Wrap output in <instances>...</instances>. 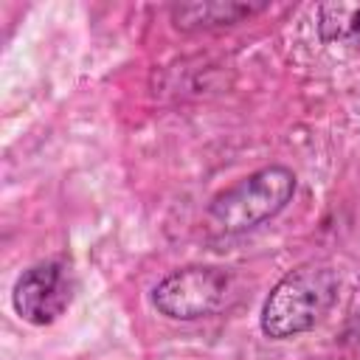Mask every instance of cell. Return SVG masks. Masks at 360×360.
Returning <instances> with one entry per match:
<instances>
[{
  "label": "cell",
  "mask_w": 360,
  "mask_h": 360,
  "mask_svg": "<svg viewBox=\"0 0 360 360\" xmlns=\"http://www.w3.org/2000/svg\"><path fill=\"white\" fill-rule=\"evenodd\" d=\"M338 273L329 264L307 262L290 270L264 298L262 332L273 340H290L315 329L338 301Z\"/></svg>",
  "instance_id": "obj_1"
},
{
  "label": "cell",
  "mask_w": 360,
  "mask_h": 360,
  "mask_svg": "<svg viewBox=\"0 0 360 360\" xmlns=\"http://www.w3.org/2000/svg\"><path fill=\"white\" fill-rule=\"evenodd\" d=\"M295 194V174L287 166H264L236 180L225 191H219L208 211L205 222L211 231L222 236L245 233L267 219H273Z\"/></svg>",
  "instance_id": "obj_2"
},
{
  "label": "cell",
  "mask_w": 360,
  "mask_h": 360,
  "mask_svg": "<svg viewBox=\"0 0 360 360\" xmlns=\"http://www.w3.org/2000/svg\"><path fill=\"white\" fill-rule=\"evenodd\" d=\"M231 290L225 270L211 264H188L163 276L152 290V304L172 321H200L222 309Z\"/></svg>",
  "instance_id": "obj_3"
},
{
  "label": "cell",
  "mask_w": 360,
  "mask_h": 360,
  "mask_svg": "<svg viewBox=\"0 0 360 360\" xmlns=\"http://www.w3.org/2000/svg\"><path fill=\"white\" fill-rule=\"evenodd\" d=\"M73 273L62 259H48L28 267L11 292V304L17 315L34 326L53 323L73 301Z\"/></svg>",
  "instance_id": "obj_4"
},
{
  "label": "cell",
  "mask_w": 360,
  "mask_h": 360,
  "mask_svg": "<svg viewBox=\"0 0 360 360\" xmlns=\"http://www.w3.org/2000/svg\"><path fill=\"white\" fill-rule=\"evenodd\" d=\"M267 8V3H236V0H205V3H180L172 6V22L180 31H211L233 25Z\"/></svg>",
  "instance_id": "obj_5"
},
{
  "label": "cell",
  "mask_w": 360,
  "mask_h": 360,
  "mask_svg": "<svg viewBox=\"0 0 360 360\" xmlns=\"http://www.w3.org/2000/svg\"><path fill=\"white\" fill-rule=\"evenodd\" d=\"M318 37L323 42H349L357 45L360 42V3H321L318 6Z\"/></svg>",
  "instance_id": "obj_6"
},
{
  "label": "cell",
  "mask_w": 360,
  "mask_h": 360,
  "mask_svg": "<svg viewBox=\"0 0 360 360\" xmlns=\"http://www.w3.org/2000/svg\"><path fill=\"white\" fill-rule=\"evenodd\" d=\"M354 323H357V340H360V312H357V318H354Z\"/></svg>",
  "instance_id": "obj_7"
}]
</instances>
